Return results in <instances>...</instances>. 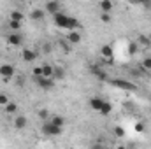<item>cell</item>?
Wrapping results in <instances>:
<instances>
[{
  "mask_svg": "<svg viewBox=\"0 0 151 149\" xmlns=\"http://www.w3.org/2000/svg\"><path fill=\"white\" fill-rule=\"evenodd\" d=\"M111 84L118 90H125V91H137V86L132 82V81H127V79H111Z\"/></svg>",
  "mask_w": 151,
  "mask_h": 149,
  "instance_id": "obj_1",
  "label": "cell"
},
{
  "mask_svg": "<svg viewBox=\"0 0 151 149\" xmlns=\"http://www.w3.org/2000/svg\"><path fill=\"white\" fill-rule=\"evenodd\" d=\"M40 130H42V133H44L46 137H58V135L63 132V128H58V126H55L51 121H44Z\"/></svg>",
  "mask_w": 151,
  "mask_h": 149,
  "instance_id": "obj_2",
  "label": "cell"
},
{
  "mask_svg": "<svg viewBox=\"0 0 151 149\" xmlns=\"http://www.w3.org/2000/svg\"><path fill=\"white\" fill-rule=\"evenodd\" d=\"M44 12H46V14H53V16H56V14L63 12V5H62L60 2L51 0V2H47V4L44 5Z\"/></svg>",
  "mask_w": 151,
  "mask_h": 149,
  "instance_id": "obj_3",
  "label": "cell"
},
{
  "mask_svg": "<svg viewBox=\"0 0 151 149\" xmlns=\"http://www.w3.org/2000/svg\"><path fill=\"white\" fill-rule=\"evenodd\" d=\"M69 18H70V16L60 12V14L53 16V21H55V25H56L58 28H69Z\"/></svg>",
  "mask_w": 151,
  "mask_h": 149,
  "instance_id": "obj_4",
  "label": "cell"
},
{
  "mask_svg": "<svg viewBox=\"0 0 151 149\" xmlns=\"http://www.w3.org/2000/svg\"><path fill=\"white\" fill-rule=\"evenodd\" d=\"M5 40H7V44H9V46L18 47V46H21V44H23V35H21L19 32H18V34H14V32H12V34H9V35H7Z\"/></svg>",
  "mask_w": 151,
  "mask_h": 149,
  "instance_id": "obj_5",
  "label": "cell"
},
{
  "mask_svg": "<svg viewBox=\"0 0 151 149\" xmlns=\"http://www.w3.org/2000/svg\"><path fill=\"white\" fill-rule=\"evenodd\" d=\"M16 72V69L11 65V63H4V65H0V75L4 77V79H11L12 75Z\"/></svg>",
  "mask_w": 151,
  "mask_h": 149,
  "instance_id": "obj_6",
  "label": "cell"
},
{
  "mask_svg": "<svg viewBox=\"0 0 151 149\" xmlns=\"http://www.w3.org/2000/svg\"><path fill=\"white\" fill-rule=\"evenodd\" d=\"M21 58H23V62H27V63H34L35 58H37V53H35L34 49L25 47V49L21 51Z\"/></svg>",
  "mask_w": 151,
  "mask_h": 149,
  "instance_id": "obj_7",
  "label": "cell"
},
{
  "mask_svg": "<svg viewBox=\"0 0 151 149\" xmlns=\"http://www.w3.org/2000/svg\"><path fill=\"white\" fill-rule=\"evenodd\" d=\"M35 82H37V86L40 90H51L55 86V81L47 79V77H39V79H35Z\"/></svg>",
  "mask_w": 151,
  "mask_h": 149,
  "instance_id": "obj_8",
  "label": "cell"
},
{
  "mask_svg": "<svg viewBox=\"0 0 151 149\" xmlns=\"http://www.w3.org/2000/svg\"><path fill=\"white\" fill-rule=\"evenodd\" d=\"M104 98H100V97H91L90 98V107L93 109V111H99L100 112V109H102V105H104Z\"/></svg>",
  "mask_w": 151,
  "mask_h": 149,
  "instance_id": "obj_9",
  "label": "cell"
},
{
  "mask_svg": "<svg viewBox=\"0 0 151 149\" xmlns=\"http://www.w3.org/2000/svg\"><path fill=\"white\" fill-rule=\"evenodd\" d=\"M100 51H102V56H104V58H106V60H109V62H111V60H113L114 53H113V47H111V46H109V44H104V46H102V49H100Z\"/></svg>",
  "mask_w": 151,
  "mask_h": 149,
  "instance_id": "obj_10",
  "label": "cell"
},
{
  "mask_svg": "<svg viewBox=\"0 0 151 149\" xmlns=\"http://www.w3.org/2000/svg\"><path fill=\"white\" fill-rule=\"evenodd\" d=\"M90 70H91V74L95 75L97 79H100V81H107V79H109V77H107V74H106L102 69H99V67H91Z\"/></svg>",
  "mask_w": 151,
  "mask_h": 149,
  "instance_id": "obj_11",
  "label": "cell"
},
{
  "mask_svg": "<svg viewBox=\"0 0 151 149\" xmlns=\"http://www.w3.org/2000/svg\"><path fill=\"white\" fill-rule=\"evenodd\" d=\"M27 117L25 116H18L16 119H14V128H18V130H23V128H27Z\"/></svg>",
  "mask_w": 151,
  "mask_h": 149,
  "instance_id": "obj_12",
  "label": "cell"
},
{
  "mask_svg": "<svg viewBox=\"0 0 151 149\" xmlns=\"http://www.w3.org/2000/svg\"><path fill=\"white\" fill-rule=\"evenodd\" d=\"M44 16H46L44 9H34V11L30 12V18H32L34 21H40V19H44Z\"/></svg>",
  "mask_w": 151,
  "mask_h": 149,
  "instance_id": "obj_13",
  "label": "cell"
},
{
  "mask_svg": "<svg viewBox=\"0 0 151 149\" xmlns=\"http://www.w3.org/2000/svg\"><path fill=\"white\" fill-rule=\"evenodd\" d=\"M55 126H58V128H63L65 126V117L63 116H51V119H49Z\"/></svg>",
  "mask_w": 151,
  "mask_h": 149,
  "instance_id": "obj_14",
  "label": "cell"
},
{
  "mask_svg": "<svg viewBox=\"0 0 151 149\" xmlns=\"http://www.w3.org/2000/svg\"><path fill=\"white\" fill-rule=\"evenodd\" d=\"M67 40H69L70 44H79V42H81V34H79L77 30H76V32H69Z\"/></svg>",
  "mask_w": 151,
  "mask_h": 149,
  "instance_id": "obj_15",
  "label": "cell"
},
{
  "mask_svg": "<svg viewBox=\"0 0 151 149\" xmlns=\"http://www.w3.org/2000/svg\"><path fill=\"white\" fill-rule=\"evenodd\" d=\"M53 72H55V67L51 65H42V77H47V79H53Z\"/></svg>",
  "mask_w": 151,
  "mask_h": 149,
  "instance_id": "obj_16",
  "label": "cell"
},
{
  "mask_svg": "<svg viewBox=\"0 0 151 149\" xmlns=\"http://www.w3.org/2000/svg\"><path fill=\"white\" fill-rule=\"evenodd\" d=\"M65 77V69L63 67H55V72H53V81H60Z\"/></svg>",
  "mask_w": 151,
  "mask_h": 149,
  "instance_id": "obj_17",
  "label": "cell"
},
{
  "mask_svg": "<svg viewBox=\"0 0 151 149\" xmlns=\"http://www.w3.org/2000/svg\"><path fill=\"white\" fill-rule=\"evenodd\" d=\"M99 5H100L102 12H107V14H109V12L113 11V2H111V0H102Z\"/></svg>",
  "mask_w": 151,
  "mask_h": 149,
  "instance_id": "obj_18",
  "label": "cell"
},
{
  "mask_svg": "<svg viewBox=\"0 0 151 149\" xmlns=\"http://www.w3.org/2000/svg\"><path fill=\"white\" fill-rule=\"evenodd\" d=\"M113 112V105L109 104V102H104V105H102V109H100V114L102 116H109Z\"/></svg>",
  "mask_w": 151,
  "mask_h": 149,
  "instance_id": "obj_19",
  "label": "cell"
},
{
  "mask_svg": "<svg viewBox=\"0 0 151 149\" xmlns=\"http://www.w3.org/2000/svg\"><path fill=\"white\" fill-rule=\"evenodd\" d=\"M137 44L150 47V46H151V39H150V37H146V35H139V39H137Z\"/></svg>",
  "mask_w": 151,
  "mask_h": 149,
  "instance_id": "obj_20",
  "label": "cell"
},
{
  "mask_svg": "<svg viewBox=\"0 0 151 149\" xmlns=\"http://www.w3.org/2000/svg\"><path fill=\"white\" fill-rule=\"evenodd\" d=\"M77 28H79V21L76 18H69V30L70 32H76Z\"/></svg>",
  "mask_w": 151,
  "mask_h": 149,
  "instance_id": "obj_21",
  "label": "cell"
},
{
  "mask_svg": "<svg viewBox=\"0 0 151 149\" xmlns=\"http://www.w3.org/2000/svg\"><path fill=\"white\" fill-rule=\"evenodd\" d=\"M11 21H19V23H21V21H23V14H21L19 11H12V12H11Z\"/></svg>",
  "mask_w": 151,
  "mask_h": 149,
  "instance_id": "obj_22",
  "label": "cell"
},
{
  "mask_svg": "<svg viewBox=\"0 0 151 149\" xmlns=\"http://www.w3.org/2000/svg\"><path fill=\"white\" fill-rule=\"evenodd\" d=\"M9 28H11L14 34H18L19 28H21V23H19V21H9Z\"/></svg>",
  "mask_w": 151,
  "mask_h": 149,
  "instance_id": "obj_23",
  "label": "cell"
},
{
  "mask_svg": "<svg viewBox=\"0 0 151 149\" xmlns=\"http://www.w3.org/2000/svg\"><path fill=\"white\" fill-rule=\"evenodd\" d=\"M5 112H7V114H14V112H18V105L12 104V102H9V104L5 105Z\"/></svg>",
  "mask_w": 151,
  "mask_h": 149,
  "instance_id": "obj_24",
  "label": "cell"
},
{
  "mask_svg": "<svg viewBox=\"0 0 151 149\" xmlns=\"http://www.w3.org/2000/svg\"><path fill=\"white\" fill-rule=\"evenodd\" d=\"M137 49H139V44H137V42H130V44H128V54H135Z\"/></svg>",
  "mask_w": 151,
  "mask_h": 149,
  "instance_id": "obj_25",
  "label": "cell"
},
{
  "mask_svg": "<svg viewBox=\"0 0 151 149\" xmlns=\"http://www.w3.org/2000/svg\"><path fill=\"white\" fill-rule=\"evenodd\" d=\"M39 117H40L42 121H49V111H47V109H40V111H39Z\"/></svg>",
  "mask_w": 151,
  "mask_h": 149,
  "instance_id": "obj_26",
  "label": "cell"
},
{
  "mask_svg": "<svg viewBox=\"0 0 151 149\" xmlns=\"http://www.w3.org/2000/svg\"><path fill=\"white\" fill-rule=\"evenodd\" d=\"M142 69L144 70H151V56H146L142 60Z\"/></svg>",
  "mask_w": 151,
  "mask_h": 149,
  "instance_id": "obj_27",
  "label": "cell"
},
{
  "mask_svg": "<svg viewBox=\"0 0 151 149\" xmlns=\"http://www.w3.org/2000/svg\"><path fill=\"white\" fill-rule=\"evenodd\" d=\"M114 135L116 137H125V128L123 126H114Z\"/></svg>",
  "mask_w": 151,
  "mask_h": 149,
  "instance_id": "obj_28",
  "label": "cell"
},
{
  "mask_svg": "<svg viewBox=\"0 0 151 149\" xmlns=\"http://www.w3.org/2000/svg\"><path fill=\"white\" fill-rule=\"evenodd\" d=\"M100 21H102V23H111V14L102 12V14H100Z\"/></svg>",
  "mask_w": 151,
  "mask_h": 149,
  "instance_id": "obj_29",
  "label": "cell"
},
{
  "mask_svg": "<svg viewBox=\"0 0 151 149\" xmlns=\"http://www.w3.org/2000/svg\"><path fill=\"white\" fill-rule=\"evenodd\" d=\"M7 104H9V97H7L5 93H0V105H4V107H5Z\"/></svg>",
  "mask_w": 151,
  "mask_h": 149,
  "instance_id": "obj_30",
  "label": "cell"
},
{
  "mask_svg": "<svg viewBox=\"0 0 151 149\" xmlns=\"http://www.w3.org/2000/svg\"><path fill=\"white\" fill-rule=\"evenodd\" d=\"M34 75H35V79L42 77V67H34Z\"/></svg>",
  "mask_w": 151,
  "mask_h": 149,
  "instance_id": "obj_31",
  "label": "cell"
},
{
  "mask_svg": "<svg viewBox=\"0 0 151 149\" xmlns=\"http://www.w3.org/2000/svg\"><path fill=\"white\" fill-rule=\"evenodd\" d=\"M90 149H109V148H107V146H104L102 142H95V144H93Z\"/></svg>",
  "mask_w": 151,
  "mask_h": 149,
  "instance_id": "obj_32",
  "label": "cell"
},
{
  "mask_svg": "<svg viewBox=\"0 0 151 149\" xmlns=\"http://www.w3.org/2000/svg\"><path fill=\"white\" fill-rule=\"evenodd\" d=\"M135 130H137V132H142V130H144V125H142V123H137V125H135Z\"/></svg>",
  "mask_w": 151,
  "mask_h": 149,
  "instance_id": "obj_33",
  "label": "cell"
},
{
  "mask_svg": "<svg viewBox=\"0 0 151 149\" xmlns=\"http://www.w3.org/2000/svg\"><path fill=\"white\" fill-rule=\"evenodd\" d=\"M142 7L144 9H151V2H142Z\"/></svg>",
  "mask_w": 151,
  "mask_h": 149,
  "instance_id": "obj_34",
  "label": "cell"
},
{
  "mask_svg": "<svg viewBox=\"0 0 151 149\" xmlns=\"http://www.w3.org/2000/svg\"><path fill=\"white\" fill-rule=\"evenodd\" d=\"M116 149H125V148H123V146H118V148H116Z\"/></svg>",
  "mask_w": 151,
  "mask_h": 149,
  "instance_id": "obj_35",
  "label": "cell"
}]
</instances>
